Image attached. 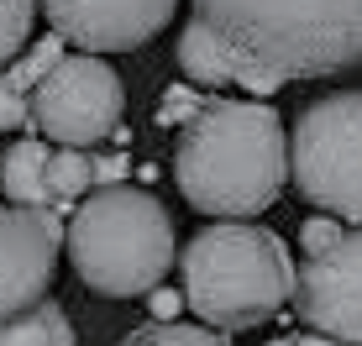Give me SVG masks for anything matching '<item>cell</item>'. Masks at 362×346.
I'll return each instance as SVG.
<instances>
[{"label": "cell", "mask_w": 362, "mask_h": 346, "mask_svg": "<svg viewBox=\"0 0 362 346\" xmlns=\"http://www.w3.org/2000/svg\"><path fill=\"white\" fill-rule=\"evenodd\" d=\"M179 194L199 215L252 220L289 184V131L257 100H199L173 147Z\"/></svg>", "instance_id": "cell-2"}, {"label": "cell", "mask_w": 362, "mask_h": 346, "mask_svg": "<svg viewBox=\"0 0 362 346\" xmlns=\"http://www.w3.org/2000/svg\"><path fill=\"white\" fill-rule=\"evenodd\" d=\"M289 299L299 304V320L315 336L357 346V336H362V241H357V231H346L326 252H310L294 268Z\"/></svg>", "instance_id": "cell-7"}, {"label": "cell", "mask_w": 362, "mask_h": 346, "mask_svg": "<svg viewBox=\"0 0 362 346\" xmlns=\"http://www.w3.org/2000/svg\"><path fill=\"white\" fill-rule=\"evenodd\" d=\"M179 299L210 330H252L273 320L294 294V252L284 237L252 220H216L179 252Z\"/></svg>", "instance_id": "cell-3"}, {"label": "cell", "mask_w": 362, "mask_h": 346, "mask_svg": "<svg viewBox=\"0 0 362 346\" xmlns=\"http://www.w3.org/2000/svg\"><path fill=\"white\" fill-rule=\"evenodd\" d=\"M32 21H37V0H0V64H11L27 47Z\"/></svg>", "instance_id": "cell-15"}, {"label": "cell", "mask_w": 362, "mask_h": 346, "mask_svg": "<svg viewBox=\"0 0 362 346\" xmlns=\"http://www.w3.org/2000/svg\"><path fill=\"white\" fill-rule=\"evenodd\" d=\"M0 346H74V320L58 299H37L0 320Z\"/></svg>", "instance_id": "cell-11"}, {"label": "cell", "mask_w": 362, "mask_h": 346, "mask_svg": "<svg viewBox=\"0 0 362 346\" xmlns=\"http://www.w3.org/2000/svg\"><path fill=\"white\" fill-rule=\"evenodd\" d=\"M47 205H53V215L64 205H74L84 189H95V163L84 157V147H64V153H47Z\"/></svg>", "instance_id": "cell-13"}, {"label": "cell", "mask_w": 362, "mask_h": 346, "mask_svg": "<svg viewBox=\"0 0 362 346\" xmlns=\"http://www.w3.org/2000/svg\"><path fill=\"white\" fill-rule=\"evenodd\" d=\"M121 79L100 53H64L27 95V116L58 147H95L121 126Z\"/></svg>", "instance_id": "cell-6"}, {"label": "cell", "mask_w": 362, "mask_h": 346, "mask_svg": "<svg viewBox=\"0 0 362 346\" xmlns=\"http://www.w3.org/2000/svg\"><path fill=\"white\" fill-rule=\"evenodd\" d=\"M147 294H153V315H158V320H173V315H179V294H158V289H147Z\"/></svg>", "instance_id": "cell-20"}, {"label": "cell", "mask_w": 362, "mask_h": 346, "mask_svg": "<svg viewBox=\"0 0 362 346\" xmlns=\"http://www.w3.org/2000/svg\"><path fill=\"white\" fill-rule=\"evenodd\" d=\"M268 346H341V341H331V336H279Z\"/></svg>", "instance_id": "cell-21"}, {"label": "cell", "mask_w": 362, "mask_h": 346, "mask_svg": "<svg viewBox=\"0 0 362 346\" xmlns=\"http://www.w3.org/2000/svg\"><path fill=\"white\" fill-rule=\"evenodd\" d=\"M362 95H320L289 137V179L315 210L357 226L362 215Z\"/></svg>", "instance_id": "cell-5"}, {"label": "cell", "mask_w": 362, "mask_h": 346, "mask_svg": "<svg viewBox=\"0 0 362 346\" xmlns=\"http://www.w3.org/2000/svg\"><path fill=\"white\" fill-rule=\"evenodd\" d=\"M58 58H64V37H47V42H37L32 53L21 58V64H6V84H16L21 95H32V84L42 79V73L58 64Z\"/></svg>", "instance_id": "cell-16"}, {"label": "cell", "mask_w": 362, "mask_h": 346, "mask_svg": "<svg viewBox=\"0 0 362 346\" xmlns=\"http://www.w3.org/2000/svg\"><path fill=\"white\" fill-rule=\"evenodd\" d=\"M194 110H199V100H189L184 90H168V95H163V121H168V116H184V121H189Z\"/></svg>", "instance_id": "cell-19"}, {"label": "cell", "mask_w": 362, "mask_h": 346, "mask_svg": "<svg viewBox=\"0 0 362 346\" xmlns=\"http://www.w3.org/2000/svg\"><path fill=\"white\" fill-rule=\"evenodd\" d=\"M64 252L74 273L105 299H136L173 268V215L163 200L132 184H100L69 215Z\"/></svg>", "instance_id": "cell-4"}, {"label": "cell", "mask_w": 362, "mask_h": 346, "mask_svg": "<svg viewBox=\"0 0 362 346\" xmlns=\"http://www.w3.org/2000/svg\"><path fill=\"white\" fill-rule=\"evenodd\" d=\"M179 73L189 84H236V58L189 16L179 32Z\"/></svg>", "instance_id": "cell-12"}, {"label": "cell", "mask_w": 362, "mask_h": 346, "mask_svg": "<svg viewBox=\"0 0 362 346\" xmlns=\"http://www.w3.org/2000/svg\"><path fill=\"white\" fill-rule=\"evenodd\" d=\"M27 95L16 90V84H6V73H0V131H16V126H27Z\"/></svg>", "instance_id": "cell-18"}, {"label": "cell", "mask_w": 362, "mask_h": 346, "mask_svg": "<svg viewBox=\"0 0 362 346\" xmlns=\"http://www.w3.org/2000/svg\"><path fill=\"white\" fill-rule=\"evenodd\" d=\"M42 168H47V147L37 137H21L0 163V194H11V205H27V210H53Z\"/></svg>", "instance_id": "cell-10"}, {"label": "cell", "mask_w": 362, "mask_h": 346, "mask_svg": "<svg viewBox=\"0 0 362 346\" xmlns=\"http://www.w3.org/2000/svg\"><path fill=\"white\" fill-rule=\"evenodd\" d=\"M346 231H352V226H341L336 215H315V220H305V226H299V252H305V257H310V252H326V246H336Z\"/></svg>", "instance_id": "cell-17"}, {"label": "cell", "mask_w": 362, "mask_h": 346, "mask_svg": "<svg viewBox=\"0 0 362 346\" xmlns=\"http://www.w3.org/2000/svg\"><path fill=\"white\" fill-rule=\"evenodd\" d=\"M116 346H226V336L210 326H179V320H147L127 330Z\"/></svg>", "instance_id": "cell-14"}, {"label": "cell", "mask_w": 362, "mask_h": 346, "mask_svg": "<svg viewBox=\"0 0 362 346\" xmlns=\"http://www.w3.org/2000/svg\"><path fill=\"white\" fill-rule=\"evenodd\" d=\"M37 6L79 53H132L168 27L179 0H37Z\"/></svg>", "instance_id": "cell-9"}, {"label": "cell", "mask_w": 362, "mask_h": 346, "mask_svg": "<svg viewBox=\"0 0 362 346\" xmlns=\"http://www.w3.org/2000/svg\"><path fill=\"white\" fill-rule=\"evenodd\" d=\"M194 21L236 58L247 95L341 73L362 58V0H189Z\"/></svg>", "instance_id": "cell-1"}, {"label": "cell", "mask_w": 362, "mask_h": 346, "mask_svg": "<svg viewBox=\"0 0 362 346\" xmlns=\"http://www.w3.org/2000/svg\"><path fill=\"white\" fill-rule=\"evenodd\" d=\"M64 252V226L53 210L0 205V320L47 299Z\"/></svg>", "instance_id": "cell-8"}]
</instances>
